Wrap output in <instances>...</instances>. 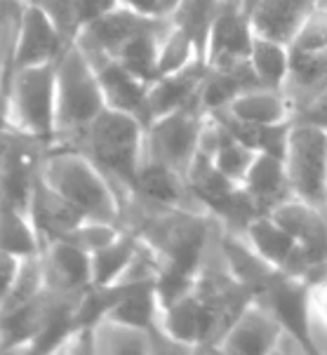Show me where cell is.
<instances>
[{"label":"cell","instance_id":"cell-22","mask_svg":"<svg viewBox=\"0 0 327 355\" xmlns=\"http://www.w3.org/2000/svg\"><path fill=\"white\" fill-rule=\"evenodd\" d=\"M186 177L172 167L162 165L158 160L144 158L139 167L135 191L132 196L149 205H162V207H177L186 193Z\"/></svg>","mask_w":327,"mask_h":355},{"label":"cell","instance_id":"cell-29","mask_svg":"<svg viewBox=\"0 0 327 355\" xmlns=\"http://www.w3.org/2000/svg\"><path fill=\"white\" fill-rule=\"evenodd\" d=\"M196 62H205V59L201 57V52H198L193 38L184 28H179L177 24H172V19H169V28L165 31V35H162V43H160L158 73L160 76L177 73V71L186 69V66H191Z\"/></svg>","mask_w":327,"mask_h":355},{"label":"cell","instance_id":"cell-23","mask_svg":"<svg viewBox=\"0 0 327 355\" xmlns=\"http://www.w3.org/2000/svg\"><path fill=\"white\" fill-rule=\"evenodd\" d=\"M38 5L50 19L57 24V28L64 33L69 43H76L81 31L97 17L113 10L120 0H28Z\"/></svg>","mask_w":327,"mask_h":355},{"label":"cell","instance_id":"cell-10","mask_svg":"<svg viewBox=\"0 0 327 355\" xmlns=\"http://www.w3.org/2000/svg\"><path fill=\"white\" fill-rule=\"evenodd\" d=\"M160 17L165 15H144V12H137L123 3H118L113 10H108L101 17H97L94 21H90L76 38V43L83 47L85 54L116 57L120 47L132 35H137L139 31L151 26V24H156Z\"/></svg>","mask_w":327,"mask_h":355},{"label":"cell","instance_id":"cell-28","mask_svg":"<svg viewBox=\"0 0 327 355\" xmlns=\"http://www.w3.org/2000/svg\"><path fill=\"white\" fill-rule=\"evenodd\" d=\"M26 0H0V83L10 92V80L17 71V45Z\"/></svg>","mask_w":327,"mask_h":355},{"label":"cell","instance_id":"cell-17","mask_svg":"<svg viewBox=\"0 0 327 355\" xmlns=\"http://www.w3.org/2000/svg\"><path fill=\"white\" fill-rule=\"evenodd\" d=\"M69 45L71 43L64 38V33L57 28V24L38 5L26 0V10H24L19 31V45H17V69L57 62Z\"/></svg>","mask_w":327,"mask_h":355},{"label":"cell","instance_id":"cell-25","mask_svg":"<svg viewBox=\"0 0 327 355\" xmlns=\"http://www.w3.org/2000/svg\"><path fill=\"white\" fill-rule=\"evenodd\" d=\"M250 66L264 87L283 89L290 78V45L264 38V35H254Z\"/></svg>","mask_w":327,"mask_h":355},{"label":"cell","instance_id":"cell-32","mask_svg":"<svg viewBox=\"0 0 327 355\" xmlns=\"http://www.w3.org/2000/svg\"><path fill=\"white\" fill-rule=\"evenodd\" d=\"M19 268H22V257L0 250V306L10 297L12 287L17 282V275H19Z\"/></svg>","mask_w":327,"mask_h":355},{"label":"cell","instance_id":"cell-13","mask_svg":"<svg viewBox=\"0 0 327 355\" xmlns=\"http://www.w3.org/2000/svg\"><path fill=\"white\" fill-rule=\"evenodd\" d=\"M254 35L290 45L320 0H238Z\"/></svg>","mask_w":327,"mask_h":355},{"label":"cell","instance_id":"cell-35","mask_svg":"<svg viewBox=\"0 0 327 355\" xmlns=\"http://www.w3.org/2000/svg\"><path fill=\"white\" fill-rule=\"evenodd\" d=\"M17 128H5L0 130V167H3V160H5V153L10 148V141H12V135H15Z\"/></svg>","mask_w":327,"mask_h":355},{"label":"cell","instance_id":"cell-5","mask_svg":"<svg viewBox=\"0 0 327 355\" xmlns=\"http://www.w3.org/2000/svg\"><path fill=\"white\" fill-rule=\"evenodd\" d=\"M283 162L292 196L327 209V128L294 118Z\"/></svg>","mask_w":327,"mask_h":355},{"label":"cell","instance_id":"cell-16","mask_svg":"<svg viewBox=\"0 0 327 355\" xmlns=\"http://www.w3.org/2000/svg\"><path fill=\"white\" fill-rule=\"evenodd\" d=\"M280 334H283L280 320L269 309H264L262 304L252 302L235 318L231 329L221 339L219 348L224 353L262 355L276 351Z\"/></svg>","mask_w":327,"mask_h":355},{"label":"cell","instance_id":"cell-14","mask_svg":"<svg viewBox=\"0 0 327 355\" xmlns=\"http://www.w3.org/2000/svg\"><path fill=\"white\" fill-rule=\"evenodd\" d=\"M45 287L57 292L83 294L92 285V259L90 252L71 240H52L40 252Z\"/></svg>","mask_w":327,"mask_h":355},{"label":"cell","instance_id":"cell-37","mask_svg":"<svg viewBox=\"0 0 327 355\" xmlns=\"http://www.w3.org/2000/svg\"><path fill=\"white\" fill-rule=\"evenodd\" d=\"M177 3H179V0H160L162 12H165V15H169V12H172L174 8H177Z\"/></svg>","mask_w":327,"mask_h":355},{"label":"cell","instance_id":"cell-34","mask_svg":"<svg viewBox=\"0 0 327 355\" xmlns=\"http://www.w3.org/2000/svg\"><path fill=\"white\" fill-rule=\"evenodd\" d=\"M120 3L137 12H144V15H165L160 0H120Z\"/></svg>","mask_w":327,"mask_h":355},{"label":"cell","instance_id":"cell-8","mask_svg":"<svg viewBox=\"0 0 327 355\" xmlns=\"http://www.w3.org/2000/svg\"><path fill=\"white\" fill-rule=\"evenodd\" d=\"M254 302L274 313L280 320L283 329L292 339L299 341V346L306 353H316V344L311 339V327H308V306H311L313 299L306 278L280 270L276 275V280L262 294H257Z\"/></svg>","mask_w":327,"mask_h":355},{"label":"cell","instance_id":"cell-3","mask_svg":"<svg viewBox=\"0 0 327 355\" xmlns=\"http://www.w3.org/2000/svg\"><path fill=\"white\" fill-rule=\"evenodd\" d=\"M106 108L104 89L87 54L71 43L57 59V137L83 130Z\"/></svg>","mask_w":327,"mask_h":355},{"label":"cell","instance_id":"cell-7","mask_svg":"<svg viewBox=\"0 0 327 355\" xmlns=\"http://www.w3.org/2000/svg\"><path fill=\"white\" fill-rule=\"evenodd\" d=\"M47 153H50L47 141L15 130L3 167H0V205L28 212V202L42 174Z\"/></svg>","mask_w":327,"mask_h":355},{"label":"cell","instance_id":"cell-38","mask_svg":"<svg viewBox=\"0 0 327 355\" xmlns=\"http://www.w3.org/2000/svg\"><path fill=\"white\" fill-rule=\"evenodd\" d=\"M323 3H327V0H323Z\"/></svg>","mask_w":327,"mask_h":355},{"label":"cell","instance_id":"cell-20","mask_svg":"<svg viewBox=\"0 0 327 355\" xmlns=\"http://www.w3.org/2000/svg\"><path fill=\"white\" fill-rule=\"evenodd\" d=\"M240 186L247 191V196L257 202V207L264 214L274 212L278 205L285 202L287 198H294L292 191H290L285 162H283L280 155L274 153L259 151L254 155L250 170L245 172Z\"/></svg>","mask_w":327,"mask_h":355},{"label":"cell","instance_id":"cell-11","mask_svg":"<svg viewBox=\"0 0 327 355\" xmlns=\"http://www.w3.org/2000/svg\"><path fill=\"white\" fill-rule=\"evenodd\" d=\"M254 31L238 0H224L208 38V66H231L250 59Z\"/></svg>","mask_w":327,"mask_h":355},{"label":"cell","instance_id":"cell-1","mask_svg":"<svg viewBox=\"0 0 327 355\" xmlns=\"http://www.w3.org/2000/svg\"><path fill=\"white\" fill-rule=\"evenodd\" d=\"M52 146L74 148L94 160L118 191H135L146 151V123L132 113L106 106L83 130L54 139Z\"/></svg>","mask_w":327,"mask_h":355},{"label":"cell","instance_id":"cell-27","mask_svg":"<svg viewBox=\"0 0 327 355\" xmlns=\"http://www.w3.org/2000/svg\"><path fill=\"white\" fill-rule=\"evenodd\" d=\"M0 250L17 257H33L42 252V243L26 212L0 205Z\"/></svg>","mask_w":327,"mask_h":355},{"label":"cell","instance_id":"cell-19","mask_svg":"<svg viewBox=\"0 0 327 355\" xmlns=\"http://www.w3.org/2000/svg\"><path fill=\"white\" fill-rule=\"evenodd\" d=\"M208 73V64L196 62L177 73L160 76L151 83L149 89V123L165 113H172L177 108L201 104V85Z\"/></svg>","mask_w":327,"mask_h":355},{"label":"cell","instance_id":"cell-4","mask_svg":"<svg viewBox=\"0 0 327 355\" xmlns=\"http://www.w3.org/2000/svg\"><path fill=\"white\" fill-rule=\"evenodd\" d=\"M10 116L17 130L52 146L57 137V62L15 71L10 80Z\"/></svg>","mask_w":327,"mask_h":355},{"label":"cell","instance_id":"cell-2","mask_svg":"<svg viewBox=\"0 0 327 355\" xmlns=\"http://www.w3.org/2000/svg\"><path fill=\"white\" fill-rule=\"evenodd\" d=\"M42 179L71 205H76L85 219L123 226L125 205L120 191L106 177V172L85 153L50 146V153L42 165Z\"/></svg>","mask_w":327,"mask_h":355},{"label":"cell","instance_id":"cell-18","mask_svg":"<svg viewBox=\"0 0 327 355\" xmlns=\"http://www.w3.org/2000/svg\"><path fill=\"white\" fill-rule=\"evenodd\" d=\"M247 243L262 254L266 261L274 266L287 270L292 275L306 278L311 275V266H308L306 257L301 254L296 240L274 219V214H259L257 219L247 226L245 231Z\"/></svg>","mask_w":327,"mask_h":355},{"label":"cell","instance_id":"cell-21","mask_svg":"<svg viewBox=\"0 0 327 355\" xmlns=\"http://www.w3.org/2000/svg\"><path fill=\"white\" fill-rule=\"evenodd\" d=\"M221 111L247 125H278L285 120H294V106L287 92L274 87L245 89Z\"/></svg>","mask_w":327,"mask_h":355},{"label":"cell","instance_id":"cell-36","mask_svg":"<svg viewBox=\"0 0 327 355\" xmlns=\"http://www.w3.org/2000/svg\"><path fill=\"white\" fill-rule=\"evenodd\" d=\"M311 299L320 306V311H323V315H325V320H327V280L318 287L316 294H311Z\"/></svg>","mask_w":327,"mask_h":355},{"label":"cell","instance_id":"cell-24","mask_svg":"<svg viewBox=\"0 0 327 355\" xmlns=\"http://www.w3.org/2000/svg\"><path fill=\"white\" fill-rule=\"evenodd\" d=\"M139 243H142V238L137 233H130L123 228V233L113 243L92 252L90 254V259H92V285H113V282L123 278L127 268L132 266V261H135Z\"/></svg>","mask_w":327,"mask_h":355},{"label":"cell","instance_id":"cell-30","mask_svg":"<svg viewBox=\"0 0 327 355\" xmlns=\"http://www.w3.org/2000/svg\"><path fill=\"white\" fill-rule=\"evenodd\" d=\"M290 50L301 52H320L327 50V3H320L306 17L301 28L296 31L294 40L290 43Z\"/></svg>","mask_w":327,"mask_h":355},{"label":"cell","instance_id":"cell-12","mask_svg":"<svg viewBox=\"0 0 327 355\" xmlns=\"http://www.w3.org/2000/svg\"><path fill=\"white\" fill-rule=\"evenodd\" d=\"M87 59L92 62L97 78L101 83V89H104L106 106L132 113V116H137L149 125L151 83L139 78L137 73H132L118 59L106 57V54H87Z\"/></svg>","mask_w":327,"mask_h":355},{"label":"cell","instance_id":"cell-15","mask_svg":"<svg viewBox=\"0 0 327 355\" xmlns=\"http://www.w3.org/2000/svg\"><path fill=\"white\" fill-rule=\"evenodd\" d=\"M28 219L38 233L42 248L52 240H62L69 236L71 231H76L78 226L85 221V214L76 205H71L66 198L54 191L50 184L42 179H38L31 196V202H28Z\"/></svg>","mask_w":327,"mask_h":355},{"label":"cell","instance_id":"cell-33","mask_svg":"<svg viewBox=\"0 0 327 355\" xmlns=\"http://www.w3.org/2000/svg\"><path fill=\"white\" fill-rule=\"evenodd\" d=\"M296 120H308V123H316V125H323L327 128V85L320 89V92L313 97L308 104L296 111Z\"/></svg>","mask_w":327,"mask_h":355},{"label":"cell","instance_id":"cell-26","mask_svg":"<svg viewBox=\"0 0 327 355\" xmlns=\"http://www.w3.org/2000/svg\"><path fill=\"white\" fill-rule=\"evenodd\" d=\"M221 5L224 0H179L177 8L169 12L172 24H177L179 28H184L191 35L203 59L205 52H208V38L212 31V24H215L217 15H219Z\"/></svg>","mask_w":327,"mask_h":355},{"label":"cell","instance_id":"cell-9","mask_svg":"<svg viewBox=\"0 0 327 355\" xmlns=\"http://www.w3.org/2000/svg\"><path fill=\"white\" fill-rule=\"evenodd\" d=\"M274 219L296 240L311 273L327 266V209L299 198H287L274 209Z\"/></svg>","mask_w":327,"mask_h":355},{"label":"cell","instance_id":"cell-6","mask_svg":"<svg viewBox=\"0 0 327 355\" xmlns=\"http://www.w3.org/2000/svg\"><path fill=\"white\" fill-rule=\"evenodd\" d=\"M205 123H208V113L203 111L201 104L177 108V111L151 120L146 125L144 158L158 160L186 177L193 158L201 151Z\"/></svg>","mask_w":327,"mask_h":355},{"label":"cell","instance_id":"cell-31","mask_svg":"<svg viewBox=\"0 0 327 355\" xmlns=\"http://www.w3.org/2000/svg\"><path fill=\"white\" fill-rule=\"evenodd\" d=\"M120 233H123V226L118 224H108V221H92V219H85L76 231H71L69 236L62 240H71L76 243L78 248H83L85 252H97L101 250L104 245L113 243Z\"/></svg>","mask_w":327,"mask_h":355}]
</instances>
